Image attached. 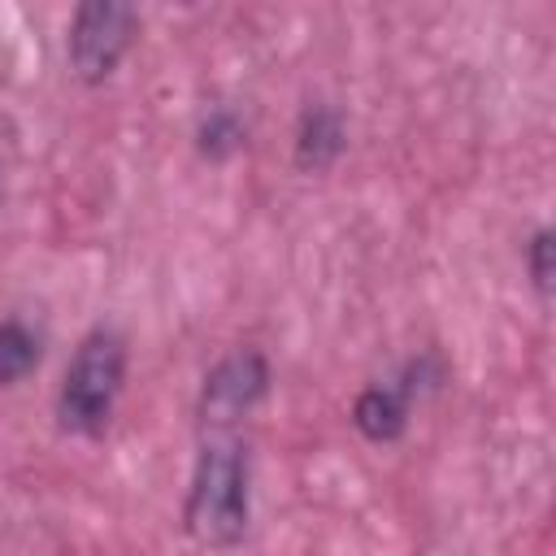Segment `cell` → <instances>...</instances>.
I'll return each mask as SVG.
<instances>
[{
  "label": "cell",
  "instance_id": "6da1fadb",
  "mask_svg": "<svg viewBox=\"0 0 556 556\" xmlns=\"http://www.w3.org/2000/svg\"><path fill=\"white\" fill-rule=\"evenodd\" d=\"M252 521V469L243 439L208 434L195 452L187 500H182V530L213 552H230L243 543Z\"/></svg>",
  "mask_w": 556,
  "mask_h": 556
},
{
  "label": "cell",
  "instance_id": "ba28073f",
  "mask_svg": "<svg viewBox=\"0 0 556 556\" xmlns=\"http://www.w3.org/2000/svg\"><path fill=\"white\" fill-rule=\"evenodd\" d=\"M39 365V334L26 321H0V387L22 382Z\"/></svg>",
  "mask_w": 556,
  "mask_h": 556
},
{
  "label": "cell",
  "instance_id": "9c48e42d",
  "mask_svg": "<svg viewBox=\"0 0 556 556\" xmlns=\"http://www.w3.org/2000/svg\"><path fill=\"white\" fill-rule=\"evenodd\" d=\"M552 226H539L526 243V274L534 282V291L547 300L552 295V278H556V243H552Z\"/></svg>",
  "mask_w": 556,
  "mask_h": 556
},
{
  "label": "cell",
  "instance_id": "3957f363",
  "mask_svg": "<svg viewBox=\"0 0 556 556\" xmlns=\"http://www.w3.org/2000/svg\"><path fill=\"white\" fill-rule=\"evenodd\" d=\"M135 35H139V9L135 4H122V0L78 4L70 17V39H65V56H70L74 78L87 87L113 78L117 65L126 61Z\"/></svg>",
  "mask_w": 556,
  "mask_h": 556
},
{
  "label": "cell",
  "instance_id": "8992f818",
  "mask_svg": "<svg viewBox=\"0 0 556 556\" xmlns=\"http://www.w3.org/2000/svg\"><path fill=\"white\" fill-rule=\"evenodd\" d=\"M348 152V122L334 104L313 100L304 104L300 122H295V169L300 174H326L339 165V156Z\"/></svg>",
  "mask_w": 556,
  "mask_h": 556
},
{
  "label": "cell",
  "instance_id": "277c9868",
  "mask_svg": "<svg viewBox=\"0 0 556 556\" xmlns=\"http://www.w3.org/2000/svg\"><path fill=\"white\" fill-rule=\"evenodd\" d=\"M269 395V361L256 348H235L226 352L200 382V426L208 434H230L261 400Z\"/></svg>",
  "mask_w": 556,
  "mask_h": 556
},
{
  "label": "cell",
  "instance_id": "52a82bcc",
  "mask_svg": "<svg viewBox=\"0 0 556 556\" xmlns=\"http://www.w3.org/2000/svg\"><path fill=\"white\" fill-rule=\"evenodd\" d=\"M248 143V122L235 104H208L195 122V152L204 161H230Z\"/></svg>",
  "mask_w": 556,
  "mask_h": 556
},
{
  "label": "cell",
  "instance_id": "5b68a950",
  "mask_svg": "<svg viewBox=\"0 0 556 556\" xmlns=\"http://www.w3.org/2000/svg\"><path fill=\"white\" fill-rule=\"evenodd\" d=\"M439 378V361L434 356H417L408 361L395 378L387 382H369L356 404H352V426L369 439V443H395L404 430H408V413H413V400L434 387Z\"/></svg>",
  "mask_w": 556,
  "mask_h": 556
},
{
  "label": "cell",
  "instance_id": "7a4b0ae2",
  "mask_svg": "<svg viewBox=\"0 0 556 556\" xmlns=\"http://www.w3.org/2000/svg\"><path fill=\"white\" fill-rule=\"evenodd\" d=\"M126 387V339L113 326H96L78 339L61 391H56V421L65 434L96 439L109 430L117 395Z\"/></svg>",
  "mask_w": 556,
  "mask_h": 556
}]
</instances>
